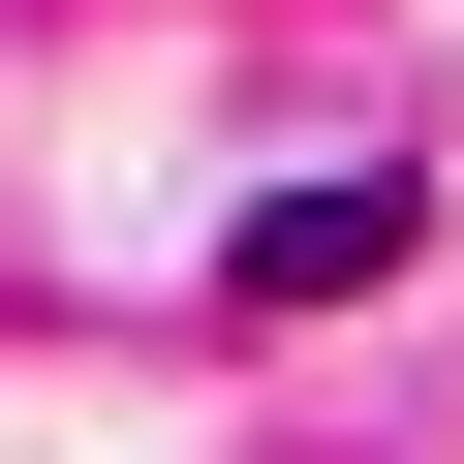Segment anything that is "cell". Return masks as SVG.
I'll return each mask as SVG.
<instances>
[{
	"label": "cell",
	"instance_id": "cell-1",
	"mask_svg": "<svg viewBox=\"0 0 464 464\" xmlns=\"http://www.w3.org/2000/svg\"><path fill=\"white\" fill-rule=\"evenodd\" d=\"M341 279H402V186H279L248 217V310H341Z\"/></svg>",
	"mask_w": 464,
	"mask_h": 464
}]
</instances>
